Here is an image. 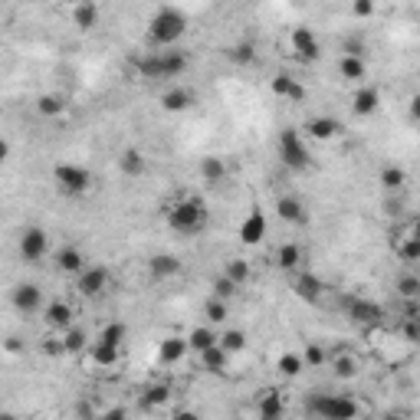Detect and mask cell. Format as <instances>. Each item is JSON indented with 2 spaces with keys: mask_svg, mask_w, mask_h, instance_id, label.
<instances>
[{
  "mask_svg": "<svg viewBox=\"0 0 420 420\" xmlns=\"http://www.w3.org/2000/svg\"><path fill=\"white\" fill-rule=\"evenodd\" d=\"M164 217H168V227H171L174 233L194 237V233H200L207 227V204L200 198H194V194H188V198L174 200V204L164 210Z\"/></svg>",
  "mask_w": 420,
  "mask_h": 420,
  "instance_id": "1",
  "label": "cell"
},
{
  "mask_svg": "<svg viewBox=\"0 0 420 420\" xmlns=\"http://www.w3.org/2000/svg\"><path fill=\"white\" fill-rule=\"evenodd\" d=\"M184 33H188V17L178 7H161L155 10V17L148 20V40L158 50H174V43Z\"/></svg>",
  "mask_w": 420,
  "mask_h": 420,
  "instance_id": "2",
  "label": "cell"
},
{
  "mask_svg": "<svg viewBox=\"0 0 420 420\" xmlns=\"http://www.w3.org/2000/svg\"><path fill=\"white\" fill-rule=\"evenodd\" d=\"M135 69L145 79H174V76H181V72L188 69V53H181V50L145 53V56L135 63Z\"/></svg>",
  "mask_w": 420,
  "mask_h": 420,
  "instance_id": "3",
  "label": "cell"
},
{
  "mask_svg": "<svg viewBox=\"0 0 420 420\" xmlns=\"http://www.w3.org/2000/svg\"><path fill=\"white\" fill-rule=\"evenodd\" d=\"M306 414L316 420H355L358 404L345 394H312L306 401Z\"/></svg>",
  "mask_w": 420,
  "mask_h": 420,
  "instance_id": "4",
  "label": "cell"
},
{
  "mask_svg": "<svg viewBox=\"0 0 420 420\" xmlns=\"http://www.w3.org/2000/svg\"><path fill=\"white\" fill-rule=\"evenodd\" d=\"M279 158H283V164L289 171H306L312 164L309 148H306V141H302V135L296 129H283V135H279Z\"/></svg>",
  "mask_w": 420,
  "mask_h": 420,
  "instance_id": "5",
  "label": "cell"
},
{
  "mask_svg": "<svg viewBox=\"0 0 420 420\" xmlns=\"http://www.w3.org/2000/svg\"><path fill=\"white\" fill-rule=\"evenodd\" d=\"M53 181L60 184L63 194H86L92 188V174L86 168H79V164H56Z\"/></svg>",
  "mask_w": 420,
  "mask_h": 420,
  "instance_id": "6",
  "label": "cell"
},
{
  "mask_svg": "<svg viewBox=\"0 0 420 420\" xmlns=\"http://www.w3.org/2000/svg\"><path fill=\"white\" fill-rule=\"evenodd\" d=\"M109 269L105 266H86L82 273L76 276V289L79 296H86V299H99L105 289H109Z\"/></svg>",
  "mask_w": 420,
  "mask_h": 420,
  "instance_id": "7",
  "label": "cell"
},
{
  "mask_svg": "<svg viewBox=\"0 0 420 420\" xmlns=\"http://www.w3.org/2000/svg\"><path fill=\"white\" fill-rule=\"evenodd\" d=\"M289 43H292V53H296L302 63H316L318 56H322V46H318L316 33H312L309 26H296L289 36Z\"/></svg>",
  "mask_w": 420,
  "mask_h": 420,
  "instance_id": "8",
  "label": "cell"
},
{
  "mask_svg": "<svg viewBox=\"0 0 420 420\" xmlns=\"http://www.w3.org/2000/svg\"><path fill=\"white\" fill-rule=\"evenodd\" d=\"M46 249H50V240H46V233L40 230V227H26V230L20 233V257H23L26 263L43 259Z\"/></svg>",
  "mask_w": 420,
  "mask_h": 420,
  "instance_id": "9",
  "label": "cell"
},
{
  "mask_svg": "<svg viewBox=\"0 0 420 420\" xmlns=\"http://www.w3.org/2000/svg\"><path fill=\"white\" fill-rule=\"evenodd\" d=\"M345 309H348L352 322H358V325H377V322L384 318V309L371 299H348L345 302Z\"/></svg>",
  "mask_w": 420,
  "mask_h": 420,
  "instance_id": "10",
  "label": "cell"
},
{
  "mask_svg": "<svg viewBox=\"0 0 420 420\" xmlns=\"http://www.w3.org/2000/svg\"><path fill=\"white\" fill-rule=\"evenodd\" d=\"M263 237H266V217H263L259 207H253V210L243 217V223H240V240L247 243V247H257Z\"/></svg>",
  "mask_w": 420,
  "mask_h": 420,
  "instance_id": "11",
  "label": "cell"
},
{
  "mask_svg": "<svg viewBox=\"0 0 420 420\" xmlns=\"http://www.w3.org/2000/svg\"><path fill=\"white\" fill-rule=\"evenodd\" d=\"M43 306V296H40V286H33V283H23V286H17L14 289V309L17 312H36Z\"/></svg>",
  "mask_w": 420,
  "mask_h": 420,
  "instance_id": "12",
  "label": "cell"
},
{
  "mask_svg": "<svg viewBox=\"0 0 420 420\" xmlns=\"http://www.w3.org/2000/svg\"><path fill=\"white\" fill-rule=\"evenodd\" d=\"M283 414H286V404H283V397H279L276 387H269L266 394H259V404H257L259 420H283Z\"/></svg>",
  "mask_w": 420,
  "mask_h": 420,
  "instance_id": "13",
  "label": "cell"
},
{
  "mask_svg": "<svg viewBox=\"0 0 420 420\" xmlns=\"http://www.w3.org/2000/svg\"><path fill=\"white\" fill-rule=\"evenodd\" d=\"M188 338H178V335H171V338H164L161 345H158V361L161 365H178L184 355H188Z\"/></svg>",
  "mask_w": 420,
  "mask_h": 420,
  "instance_id": "14",
  "label": "cell"
},
{
  "mask_svg": "<svg viewBox=\"0 0 420 420\" xmlns=\"http://www.w3.org/2000/svg\"><path fill=\"white\" fill-rule=\"evenodd\" d=\"M148 273L155 279H171V276L181 273V259L171 257V253H158V257L148 259Z\"/></svg>",
  "mask_w": 420,
  "mask_h": 420,
  "instance_id": "15",
  "label": "cell"
},
{
  "mask_svg": "<svg viewBox=\"0 0 420 420\" xmlns=\"http://www.w3.org/2000/svg\"><path fill=\"white\" fill-rule=\"evenodd\" d=\"M190 105H194V92L184 86H174L168 89V92L161 95V109L164 112H188Z\"/></svg>",
  "mask_w": 420,
  "mask_h": 420,
  "instance_id": "16",
  "label": "cell"
},
{
  "mask_svg": "<svg viewBox=\"0 0 420 420\" xmlns=\"http://www.w3.org/2000/svg\"><path fill=\"white\" fill-rule=\"evenodd\" d=\"M377 105H381V92H377L375 86H361L358 92H355V99H352L355 115H375Z\"/></svg>",
  "mask_w": 420,
  "mask_h": 420,
  "instance_id": "17",
  "label": "cell"
},
{
  "mask_svg": "<svg viewBox=\"0 0 420 420\" xmlns=\"http://www.w3.org/2000/svg\"><path fill=\"white\" fill-rule=\"evenodd\" d=\"M273 92L283 95V99H289V102H299L302 95H306V89H302L299 79H292L289 72H276L273 76Z\"/></svg>",
  "mask_w": 420,
  "mask_h": 420,
  "instance_id": "18",
  "label": "cell"
},
{
  "mask_svg": "<svg viewBox=\"0 0 420 420\" xmlns=\"http://www.w3.org/2000/svg\"><path fill=\"white\" fill-rule=\"evenodd\" d=\"M306 131H309L316 141H332L335 135H338V122L335 119H328V115H316V119H309L306 122Z\"/></svg>",
  "mask_w": 420,
  "mask_h": 420,
  "instance_id": "19",
  "label": "cell"
},
{
  "mask_svg": "<svg viewBox=\"0 0 420 420\" xmlns=\"http://www.w3.org/2000/svg\"><path fill=\"white\" fill-rule=\"evenodd\" d=\"M56 266H60L63 273L79 276L82 269H86V257H82V249H79V247H66V249L56 253Z\"/></svg>",
  "mask_w": 420,
  "mask_h": 420,
  "instance_id": "20",
  "label": "cell"
},
{
  "mask_svg": "<svg viewBox=\"0 0 420 420\" xmlns=\"http://www.w3.org/2000/svg\"><path fill=\"white\" fill-rule=\"evenodd\" d=\"M276 214L283 217L286 223H306V220H309V214H306V207H302L299 198H279Z\"/></svg>",
  "mask_w": 420,
  "mask_h": 420,
  "instance_id": "21",
  "label": "cell"
},
{
  "mask_svg": "<svg viewBox=\"0 0 420 420\" xmlns=\"http://www.w3.org/2000/svg\"><path fill=\"white\" fill-rule=\"evenodd\" d=\"M322 289H325V286H322V279H318V276H312V273H302L299 279H296V296H299V299H306V302H318V299H322Z\"/></svg>",
  "mask_w": 420,
  "mask_h": 420,
  "instance_id": "22",
  "label": "cell"
},
{
  "mask_svg": "<svg viewBox=\"0 0 420 420\" xmlns=\"http://www.w3.org/2000/svg\"><path fill=\"white\" fill-rule=\"evenodd\" d=\"M119 168L125 178H141V174H145V155H141L138 148H125L119 158Z\"/></svg>",
  "mask_w": 420,
  "mask_h": 420,
  "instance_id": "23",
  "label": "cell"
},
{
  "mask_svg": "<svg viewBox=\"0 0 420 420\" xmlns=\"http://www.w3.org/2000/svg\"><path fill=\"white\" fill-rule=\"evenodd\" d=\"M46 325L50 328H72V309L66 302H50L46 306Z\"/></svg>",
  "mask_w": 420,
  "mask_h": 420,
  "instance_id": "24",
  "label": "cell"
},
{
  "mask_svg": "<svg viewBox=\"0 0 420 420\" xmlns=\"http://www.w3.org/2000/svg\"><path fill=\"white\" fill-rule=\"evenodd\" d=\"M338 72H342V79H348V82H361V79L368 76V66H365V60H358V56H342V60H338Z\"/></svg>",
  "mask_w": 420,
  "mask_h": 420,
  "instance_id": "25",
  "label": "cell"
},
{
  "mask_svg": "<svg viewBox=\"0 0 420 420\" xmlns=\"http://www.w3.org/2000/svg\"><path fill=\"white\" fill-rule=\"evenodd\" d=\"M188 345L194 348V352H210L214 345H220V338L214 335V328H207V325H200V328H194V332L188 335Z\"/></svg>",
  "mask_w": 420,
  "mask_h": 420,
  "instance_id": "26",
  "label": "cell"
},
{
  "mask_svg": "<svg viewBox=\"0 0 420 420\" xmlns=\"http://www.w3.org/2000/svg\"><path fill=\"white\" fill-rule=\"evenodd\" d=\"M227 361H230V352H223L220 345H214L210 352L200 355V365H204L207 371H214V375H223V371H227Z\"/></svg>",
  "mask_w": 420,
  "mask_h": 420,
  "instance_id": "27",
  "label": "cell"
},
{
  "mask_svg": "<svg viewBox=\"0 0 420 420\" xmlns=\"http://www.w3.org/2000/svg\"><path fill=\"white\" fill-rule=\"evenodd\" d=\"M394 253L404 259V263H417L420 259V237H414V233L401 237V240L394 243Z\"/></svg>",
  "mask_w": 420,
  "mask_h": 420,
  "instance_id": "28",
  "label": "cell"
},
{
  "mask_svg": "<svg viewBox=\"0 0 420 420\" xmlns=\"http://www.w3.org/2000/svg\"><path fill=\"white\" fill-rule=\"evenodd\" d=\"M227 60H230L233 66H249V63L257 60V46L249 43V40H243V43H233L230 50H227Z\"/></svg>",
  "mask_w": 420,
  "mask_h": 420,
  "instance_id": "29",
  "label": "cell"
},
{
  "mask_svg": "<svg viewBox=\"0 0 420 420\" xmlns=\"http://www.w3.org/2000/svg\"><path fill=\"white\" fill-rule=\"evenodd\" d=\"M200 178H204L207 184H220V181L227 178L223 158H204V161H200Z\"/></svg>",
  "mask_w": 420,
  "mask_h": 420,
  "instance_id": "30",
  "label": "cell"
},
{
  "mask_svg": "<svg viewBox=\"0 0 420 420\" xmlns=\"http://www.w3.org/2000/svg\"><path fill=\"white\" fill-rule=\"evenodd\" d=\"M168 397H171V387L168 384H151L145 394H141V407H145V411H155V407L168 404Z\"/></svg>",
  "mask_w": 420,
  "mask_h": 420,
  "instance_id": "31",
  "label": "cell"
},
{
  "mask_svg": "<svg viewBox=\"0 0 420 420\" xmlns=\"http://www.w3.org/2000/svg\"><path fill=\"white\" fill-rule=\"evenodd\" d=\"M276 263H279V269H286V273H289V269H296V266L302 263V249L296 247V243H283V247H279V253H276Z\"/></svg>",
  "mask_w": 420,
  "mask_h": 420,
  "instance_id": "32",
  "label": "cell"
},
{
  "mask_svg": "<svg viewBox=\"0 0 420 420\" xmlns=\"http://www.w3.org/2000/svg\"><path fill=\"white\" fill-rule=\"evenodd\" d=\"M125 335H129V328L122 325V322H109V325L99 332V345H112V348H122Z\"/></svg>",
  "mask_w": 420,
  "mask_h": 420,
  "instance_id": "33",
  "label": "cell"
},
{
  "mask_svg": "<svg viewBox=\"0 0 420 420\" xmlns=\"http://www.w3.org/2000/svg\"><path fill=\"white\" fill-rule=\"evenodd\" d=\"M72 20H76L79 30H92L95 20H99V7H95V4H79V7L72 10Z\"/></svg>",
  "mask_w": 420,
  "mask_h": 420,
  "instance_id": "34",
  "label": "cell"
},
{
  "mask_svg": "<svg viewBox=\"0 0 420 420\" xmlns=\"http://www.w3.org/2000/svg\"><path fill=\"white\" fill-rule=\"evenodd\" d=\"M276 368H279V375L296 377V375H302V368H306V361H302V355L286 352V355H279V361H276Z\"/></svg>",
  "mask_w": 420,
  "mask_h": 420,
  "instance_id": "35",
  "label": "cell"
},
{
  "mask_svg": "<svg viewBox=\"0 0 420 420\" xmlns=\"http://www.w3.org/2000/svg\"><path fill=\"white\" fill-rule=\"evenodd\" d=\"M404 181H407L404 168H397V164H384V168H381V188L397 190V188H404Z\"/></svg>",
  "mask_w": 420,
  "mask_h": 420,
  "instance_id": "36",
  "label": "cell"
},
{
  "mask_svg": "<svg viewBox=\"0 0 420 420\" xmlns=\"http://www.w3.org/2000/svg\"><path fill=\"white\" fill-rule=\"evenodd\" d=\"M220 348L223 352H243V348H247V335L240 332V328H230V332H223L220 335Z\"/></svg>",
  "mask_w": 420,
  "mask_h": 420,
  "instance_id": "37",
  "label": "cell"
},
{
  "mask_svg": "<svg viewBox=\"0 0 420 420\" xmlns=\"http://www.w3.org/2000/svg\"><path fill=\"white\" fill-rule=\"evenodd\" d=\"M63 345H66V355H79L82 348H86V332L82 328H66V335H63Z\"/></svg>",
  "mask_w": 420,
  "mask_h": 420,
  "instance_id": "38",
  "label": "cell"
},
{
  "mask_svg": "<svg viewBox=\"0 0 420 420\" xmlns=\"http://www.w3.org/2000/svg\"><path fill=\"white\" fill-rule=\"evenodd\" d=\"M332 371H335L338 377H345V381H348V377H355V375H358V361H355L352 355H335Z\"/></svg>",
  "mask_w": 420,
  "mask_h": 420,
  "instance_id": "39",
  "label": "cell"
},
{
  "mask_svg": "<svg viewBox=\"0 0 420 420\" xmlns=\"http://www.w3.org/2000/svg\"><path fill=\"white\" fill-rule=\"evenodd\" d=\"M223 276H227V279H233L237 286H243L249 279V263H247V259H230V263H227V269H223Z\"/></svg>",
  "mask_w": 420,
  "mask_h": 420,
  "instance_id": "40",
  "label": "cell"
},
{
  "mask_svg": "<svg viewBox=\"0 0 420 420\" xmlns=\"http://www.w3.org/2000/svg\"><path fill=\"white\" fill-rule=\"evenodd\" d=\"M237 292H240V286L233 283V279H227V276H217V279H214V299L230 302Z\"/></svg>",
  "mask_w": 420,
  "mask_h": 420,
  "instance_id": "41",
  "label": "cell"
},
{
  "mask_svg": "<svg viewBox=\"0 0 420 420\" xmlns=\"http://www.w3.org/2000/svg\"><path fill=\"white\" fill-rule=\"evenodd\" d=\"M397 292L404 299H420V276H401L397 279Z\"/></svg>",
  "mask_w": 420,
  "mask_h": 420,
  "instance_id": "42",
  "label": "cell"
},
{
  "mask_svg": "<svg viewBox=\"0 0 420 420\" xmlns=\"http://www.w3.org/2000/svg\"><path fill=\"white\" fill-rule=\"evenodd\" d=\"M92 358H95V365H115L119 361V348H112V345H99L95 342V348H92Z\"/></svg>",
  "mask_w": 420,
  "mask_h": 420,
  "instance_id": "43",
  "label": "cell"
},
{
  "mask_svg": "<svg viewBox=\"0 0 420 420\" xmlns=\"http://www.w3.org/2000/svg\"><path fill=\"white\" fill-rule=\"evenodd\" d=\"M36 112H40V115H60L63 99L60 95H40V99H36Z\"/></svg>",
  "mask_w": 420,
  "mask_h": 420,
  "instance_id": "44",
  "label": "cell"
},
{
  "mask_svg": "<svg viewBox=\"0 0 420 420\" xmlns=\"http://www.w3.org/2000/svg\"><path fill=\"white\" fill-rule=\"evenodd\" d=\"M207 318H210V325H217V322H223L227 318V302L223 299H207Z\"/></svg>",
  "mask_w": 420,
  "mask_h": 420,
  "instance_id": "45",
  "label": "cell"
},
{
  "mask_svg": "<svg viewBox=\"0 0 420 420\" xmlns=\"http://www.w3.org/2000/svg\"><path fill=\"white\" fill-rule=\"evenodd\" d=\"M302 361H306L309 368H322V365H325V352H322V348L312 342L309 348H306V355H302Z\"/></svg>",
  "mask_w": 420,
  "mask_h": 420,
  "instance_id": "46",
  "label": "cell"
},
{
  "mask_svg": "<svg viewBox=\"0 0 420 420\" xmlns=\"http://www.w3.org/2000/svg\"><path fill=\"white\" fill-rule=\"evenodd\" d=\"M43 355H50V358H60V355H66V345H63V338H46V342H43Z\"/></svg>",
  "mask_w": 420,
  "mask_h": 420,
  "instance_id": "47",
  "label": "cell"
},
{
  "mask_svg": "<svg viewBox=\"0 0 420 420\" xmlns=\"http://www.w3.org/2000/svg\"><path fill=\"white\" fill-rule=\"evenodd\" d=\"M355 17H371V14H375V4H371V0H355Z\"/></svg>",
  "mask_w": 420,
  "mask_h": 420,
  "instance_id": "48",
  "label": "cell"
},
{
  "mask_svg": "<svg viewBox=\"0 0 420 420\" xmlns=\"http://www.w3.org/2000/svg\"><path fill=\"white\" fill-rule=\"evenodd\" d=\"M99 417H105V420H129V414H125V407H112V411L99 414Z\"/></svg>",
  "mask_w": 420,
  "mask_h": 420,
  "instance_id": "49",
  "label": "cell"
},
{
  "mask_svg": "<svg viewBox=\"0 0 420 420\" xmlns=\"http://www.w3.org/2000/svg\"><path fill=\"white\" fill-rule=\"evenodd\" d=\"M407 109H411V119H414V122H420V92L411 99V105H407Z\"/></svg>",
  "mask_w": 420,
  "mask_h": 420,
  "instance_id": "50",
  "label": "cell"
},
{
  "mask_svg": "<svg viewBox=\"0 0 420 420\" xmlns=\"http://www.w3.org/2000/svg\"><path fill=\"white\" fill-rule=\"evenodd\" d=\"M174 420H200V417L194 411H178V414H174Z\"/></svg>",
  "mask_w": 420,
  "mask_h": 420,
  "instance_id": "51",
  "label": "cell"
},
{
  "mask_svg": "<svg viewBox=\"0 0 420 420\" xmlns=\"http://www.w3.org/2000/svg\"><path fill=\"white\" fill-rule=\"evenodd\" d=\"M381 420H407V417H401V414H384Z\"/></svg>",
  "mask_w": 420,
  "mask_h": 420,
  "instance_id": "52",
  "label": "cell"
},
{
  "mask_svg": "<svg viewBox=\"0 0 420 420\" xmlns=\"http://www.w3.org/2000/svg\"><path fill=\"white\" fill-rule=\"evenodd\" d=\"M411 233H414V237H420V217L414 220V230H411Z\"/></svg>",
  "mask_w": 420,
  "mask_h": 420,
  "instance_id": "53",
  "label": "cell"
},
{
  "mask_svg": "<svg viewBox=\"0 0 420 420\" xmlns=\"http://www.w3.org/2000/svg\"><path fill=\"white\" fill-rule=\"evenodd\" d=\"M0 420H17V417H14L10 411H4V414H0Z\"/></svg>",
  "mask_w": 420,
  "mask_h": 420,
  "instance_id": "54",
  "label": "cell"
},
{
  "mask_svg": "<svg viewBox=\"0 0 420 420\" xmlns=\"http://www.w3.org/2000/svg\"><path fill=\"white\" fill-rule=\"evenodd\" d=\"M414 318V322H417V328H420V312H417V316H411Z\"/></svg>",
  "mask_w": 420,
  "mask_h": 420,
  "instance_id": "55",
  "label": "cell"
},
{
  "mask_svg": "<svg viewBox=\"0 0 420 420\" xmlns=\"http://www.w3.org/2000/svg\"><path fill=\"white\" fill-rule=\"evenodd\" d=\"M95 420H105V417H95Z\"/></svg>",
  "mask_w": 420,
  "mask_h": 420,
  "instance_id": "56",
  "label": "cell"
}]
</instances>
